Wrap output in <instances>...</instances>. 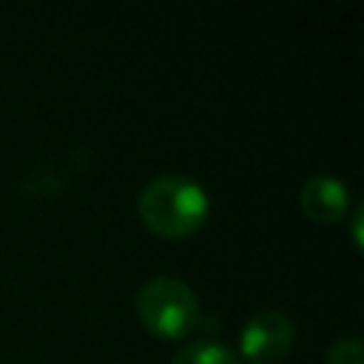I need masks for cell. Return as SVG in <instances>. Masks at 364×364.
I'll return each mask as SVG.
<instances>
[{"mask_svg":"<svg viewBox=\"0 0 364 364\" xmlns=\"http://www.w3.org/2000/svg\"><path fill=\"white\" fill-rule=\"evenodd\" d=\"M293 341H296L293 318L276 307L253 313L250 318H245V324L239 330V353L250 364L279 361L282 355H287Z\"/></svg>","mask_w":364,"mask_h":364,"instance_id":"obj_3","label":"cell"},{"mask_svg":"<svg viewBox=\"0 0 364 364\" xmlns=\"http://www.w3.org/2000/svg\"><path fill=\"white\" fill-rule=\"evenodd\" d=\"M324 364H364V350L358 336H341L330 344Z\"/></svg>","mask_w":364,"mask_h":364,"instance_id":"obj_6","label":"cell"},{"mask_svg":"<svg viewBox=\"0 0 364 364\" xmlns=\"http://www.w3.org/2000/svg\"><path fill=\"white\" fill-rule=\"evenodd\" d=\"M210 210L208 191L185 176V173H162L154 176L136 199V213L145 222L148 230L168 236V239H182L196 233Z\"/></svg>","mask_w":364,"mask_h":364,"instance_id":"obj_1","label":"cell"},{"mask_svg":"<svg viewBox=\"0 0 364 364\" xmlns=\"http://www.w3.org/2000/svg\"><path fill=\"white\" fill-rule=\"evenodd\" d=\"M350 230H353V242H355V247H361V205H353V222H350Z\"/></svg>","mask_w":364,"mask_h":364,"instance_id":"obj_7","label":"cell"},{"mask_svg":"<svg viewBox=\"0 0 364 364\" xmlns=\"http://www.w3.org/2000/svg\"><path fill=\"white\" fill-rule=\"evenodd\" d=\"M139 321L162 338H182L199 324V299L176 276H151L134 299Z\"/></svg>","mask_w":364,"mask_h":364,"instance_id":"obj_2","label":"cell"},{"mask_svg":"<svg viewBox=\"0 0 364 364\" xmlns=\"http://www.w3.org/2000/svg\"><path fill=\"white\" fill-rule=\"evenodd\" d=\"M171 364H242V358L216 338H193L171 355Z\"/></svg>","mask_w":364,"mask_h":364,"instance_id":"obj_5","label":"cell"},{"mask_svg":"<svg viewBox=\"0 0 364 364\" xmlns=\"http://www.w3.org/2000/svg\"><path fill=\"white\" fill-rule=\"evenodd\" d=\"M299 205L310 219H316L321 225H333L347 216L350 191L333 173H313L304 179V185L299 191Z\"/></svg>","mask_w":364,"mask_h":364,"instance_id":"obj_4","label":"cell"}]
</instances>
